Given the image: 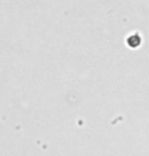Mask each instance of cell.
<instances>
[{
  "instance_id": "cell-1",
  "label": "cell",
  "mask_w": 149,
  "mask_h": 156,
  "mask_svg": "<svg viewBox=\"0 0 149 156\" xmlns=\"http://www.w3.org/2000/svg\"><path fill=\"white\" fill-rule=\"evenodd\" d=\"M141 42H142L141 36L138 33H134L127 38V44L131 48H137L138 46H140Z\"/></svg>"
}]
</instances>
